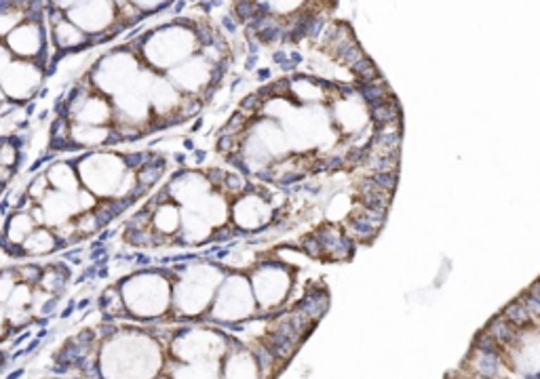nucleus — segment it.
<instances>
[{"instance_id": "obj_1", "label": "nucleus", "mask_w": 540, "mask_h": 379, "mask_svg": "<svg viewBox=\"0 0 540 379\" xmlns=\"http://www.w3.org/2000/svg\"><path fill=\"white\" fill-rule=\"evenodd\" d=\"M251 291L262 306V312L275 310L287 295L289 270L279 257H262L251 270Z\"/></svg>"}, {"instance_id": "obj_2", "label": "nucleus", "mask_w": 540, "mask_h": 379, "mask_svg": "<svg viewBox=\"0 0 540 379\" xmlns=\"http://www.w3.org/2000/svg\"><path fill=\"white\" fill-rule=\"evenodd\" d=\"M272 215H275V209L266 200H262L258 194H241L232 198L230 221L247 238L264 230L270 224Z\"/></svg>"}, {"instance_id": "obj_3", "label": "nucleus", "mask_w": 540, "mask_h": 379, "mask_svg": "<svg viewBox=\"0 0 540 379\" xmlns=\"http://www.w3.org/2000/svg\"><path fill=\"white\" fill-rule=\"evenodd\" d=\"M46 177H49V184L55 192H61V194H68V196H76L80 190H82V184H80V175H78V169L72 165L70 158L61 156L57 158L55 162H51L46 169H44Z\"/></svg>"}, {"instance_id": "obj_4", "label": "nucleus", "mask_w": 540, "mask_h": 379, "mask_svg": "<svg viewBox=\"0 0 540 379\" xmlns=\"http://www.w3.org/2000/svg\"><path fill=\"white\" fill-rule=\"evenodd\" d=\"M27 259H38L46 255H57V236L49 226H38L23 243Z\"/></svg>"}, {"instance_id": "obj_5", "label": "nucleus", "mask_w": 540, "mask_h": 379, "mask_svg": "<svg viewBox=\"0 0 540 379\" xmlns=\"http://www.w3.org/2000/svg\"><path fill=\"white\" fill-rule=\"evenodd\" d=\"M36 228H38L36 221H34L32 215L25 213V211H11V213L2 219V234H4L8 240L17 243V245H23L25 238H27Z\"/></svg>"}, {"instance_id": "obj_6", "label": "nucleus", "mask_w": 540, "mask_h": 379, "mask_svg": "<svg viewBox=\"0 0 540 379\" xmlns=\"http://www.w3.org/2000/svg\"><path fill=\"white\" fill-rule=\"evenodd\" d=\"M152 228L163 236H173L182 228V207L175 200L163 203L152 213Z\"/></svg>"}, {"instance_id": "obj_7", "label": "nucleus", "mask_w": 540, "mask_h": 379, "mask_svg": "<svg viewBox=\"0 0 540 379\" xmlns=\"http://www.w3.org/2000/svg\"><path fill=\"white\" fill-rule=\"evenodd\" d=\"M51 190H53V188H51L49 177H46V173H44V171L34 173V175H30V177H27L25 192H27V196H30V198H34L36 203H42V200L49 196V192H51Z\"/></svg>"}, {"instance_id": "obj_8", "label": "nucleus", "mask_w": 540, "mask_h": 379, "mask_svg": "<svg viewBox=\"0 0 540 379\" xmlns=\"http://www.w3.org/2000/svg\"><path fill=\"white\" fill-rule=\"evenodd\" d=\"M74 224H76V230H78V236L82 240L91 238V236H97L101 232L99 224H97V217L93 211H82L74 217Z\"/></svg>"}, {"instance_id": "obj_9", "label": "nucleus", "mask_w": 540, "mask_h": 379, "mask_svg": "<svg viewBox=\"0 0 540 379\" xmlns=\"http://www.w3.org/2000/svg\"><path fill=\"white\" fill-rule=\"evenodd\" d=\"M245 186H247V177L241 175V173H237V171H230V169H228V173H226V177H224L222 192L228 194L230 198H237V196H241V194L245 192Z\"/></svg>"}, {"instance_id": "obj_10", "label": "nucleus", "mask_w": 540, "mask_h": 379, "mask_svg": "<svg viewBox=\"0 0 540 379\" xmlns=\"http://www.w3.org/2000/svg\"><path fill=\"white\" fill-rule=\"evenodd\" d=\"M243 137H245V135H218V137H215V143H213V150H215L220 156L241 152Z\"/></svg>"}, {"instance_id": "obj_11", "label": "nucleus", "mask_w": 540, "mask_h": 379, "mask_svg": "<svg viewBox=\"0 0 540 379\" xmlns=\"http://www.w3.org/2000/svg\"><path fill=\"white\" fill-rule=\"evenodd\" d=\"M256 2H258V0H239V2H232L230 13L234 15V19L239 21V25L249 23V21L258 15Z\"/></svg>"}, {"instance_id": "obj_12", "label": "nucleus", "mask_w": 540, "mask_h": 379, "mask_svg": "<svg viewBox=\"0 0 540 379\" xmlns=\"http://www.w3.org/2000/svg\"><path fill=\"white\" fill-rule=\"evenodd\" d=\"M19 154H21V152L8 141V137H6V135H0V165H4V167H8V169H15V171L19 173V169H17Z\"/></svg>"}, {"instance_id": "obj_13", "label": "nucleus", "mask_w": 540, "mask_h": 379, "mask_svg": "<svg viewBox=\"0 0 540 379\" xmlns=\"http://www.w3.org/2000/svg\"><path fill=\"white\" fill-rule=\"evenodd\" d=\"M241 112H245V114H249V116H256V114H260L262 112V108H264V99L260 97V93L258 91H251V93H247V95H243L241 99H239V105H237Z\"/></svg>"}, {"instance_id": "obj_14", "label": "nucleus", "mask_w": 540, "mask_h": 379, "mask_svg": "<svg viewBox=\"0 0 540 379\" xmlns=\"http://www.w3.org/2000/svg\"><path fill=\"white\" fill-rule=\"evenodd\" d=\"M120 158H123V165H125L127 171H137L148 162L150 150L146 148V150H135V152H123Z\"/></svg>"}, {"instance_id": "obj_15", "label": "nucleus", "mask_w": 540, "mask_h": 379, "mask_svg": "<svg viewBox=\"0 0 540 379\" xmlns=\"http://www.w3.org/2000/svg\"><path fill=\"white\" fill-rule=\"evenodd\" d=\"M97 205H99V198H97L91 190L82 188V190L76 194V207H78L80 213H82V211H95Z\"/></svg>"}, {"instance_id": "obj_16", "label": "nucleus", "mask_w": 540, "mask_h": 379, "mask_svg": "<svg viewBox=\"0 0 540 379\" xmlns=\"http://www.w3.org/2000/svg\"><path fill=\"white\" fill-rule=\"evenodd\" d=\"M226 173H228V169H224V167H209V169L205 171V175H207V179H209V184H211L213 190H222Z\"/></svg>"}, {"instance_id": "obj_17", "label": "nucleus", "mask_w": 540, "mask_h": 379, "mask_svg": "<svg viewBox=\"0 0 540 379\" xmlns=\"http://www.w3.org/2000/svg\"><path fill=\"white\" fill-rule=\"evenodd\" d=\"M220 25H222L224 34H228V36H237V32H239V27H241V25H239V21L234 19V15H232L230 11L222 15Z\"/></svg>"}, {"instance_id": "obj_18", "label": "nucleus", "mask_w": 540, "mask_h": 379, "mask_svg": "<svg viewBox=\"0 0 540 379\" xmlns=\"http://www.w3.org/2000/svg\"><path fill=\"white\" fill-rule=\"evenodd\" d=\"M19 110H21V105H19L17 101H13V99L0 101V120L8 118L11 114H15V112H19Z\"/></svg>"}, {"instance_id": "obj_19", "label": "nucleus", "mask_w": 540, "mask_h": 379, "mask_svg": "<svg viewBox=\"0 0 540 379\" xmlns=\"http://www.w3.org/2000/svg\"><path fill=\"white\" fill-rule=\"evenodd\" d=\"M192 160H190V165H194V169H199V167H203L205 162H207V156H209V150H205V148H196L192 154Z\"/></svg>"}, {"instance_id": "obj_20", "label": "nucleus", "mask_w": 540, "mask_h": 379, "mask_svg": "<svg viewBox=\"0 0 540 379\" xmlns=\"http://www.w3.org/2000/svg\"><path fill=\"white\" fill-rule=\"evenodd\" d=\"M270 59H272V63L275 65H279V68H283L287 61H289V53L283 49V46H279V49H275L272 51V55H270Z\"/></svg>"}, {"instance_id": "obj_21", "label": "nucleus", "mask_w": 540, "mask_h": 379, "mask_svg": "<svg viewBox=\"0 0 540 379\" xmlns=\"http://www.w3.org/2000/svg\"><path fill=\"white\" fill-rule=\"evenodd\" d=\"M245 49H247V55H260L262 44L256 36H245Z\"/></svg>"}, {"instance_id": "obj_22", "label": "nucleus", "mask_w": 540, "mask_h": 379, "mask_svg": "<svg viewBox=\"0 0 540 379\" xmlns=\"http://www.w3.org/2000/svg\"><path fill=\"white\" fill-rule=\"evenodd\" d=\"M173 165L175 167H180V169H186V167H190V156H188V152H184V150H180V152H173Z\"/></svg>"}, {"instance_id": "obj_23", "label": "nucleus", "mask_w": 540, "mask_h": 379, "mask_svg": "<svg viewBox=\"0 0 540 379\" xmlns=\"http://www.w3.org/2000/svg\"><path fill=\"white\" fill-rule=\"evenodd\" d=\"M133 264L137 266V268H152L154 266V259L148 255V253H135V259H133Z\"/></svg>"}, {"instance_id": "obj_24", "label": "nucleus", "mask_w": 540, "mask_h": 379, "mask_svg": "<svg viewBox=\"0 0 540 379\" xmlns=\"http://www.w3.org/2000/svg\"><path fill=\"white\" fill-rule=\"evenodd\" d=\"M256 80L262 82V84L270 82V80H272V70H270V68H258V70H256Z\"/></svg>"}, {"instance_id": "obj_25", "label": "nucleus", "mask_w": 540, "mask_h": 379, "mask_svg": "<svg viewBox=\"0 0 540 379\" xmlns=\"http://www.w3.org/2000/svg\"><path fill=\"white\" fill-rule=\"evenodd\" d=\"M116 234H118V230H114V228L110 226V228H103V230H101V232H99V234H97L95 238L108 245V240H112V238H114Z\"/></svg>"}, {"instance_id": "obj_26", "label": "nucleus", "mask_w": 540, "mask_h": 379, "mask_svg": "<svg viewBox=\"0 0 540 379\" xmlns=\"http://www.w3.org/2000/svg\"><path fill=\"white\" fill-rule=\"evenodd\" d=\"M258 61H260V55H247L245 63H243V70L245 72H253L258 68Z\"/></svg>"}, {"instance_id": "obj_27", "label": "nucleus", "mask_w": 540, "mask_h": 379, "mask_svg": "<svg viewBox=\"0 0 540 379\" xmlns=\"http://www.w3.org/2000/svg\"><path fill=\"white\" fill-rule=\"evenodd\" d=\"M21 110H23V116H25V118H34V116L38 114V105H36V99L27 101V103L21 108Z\"/></svg>"}, {"instance_id": "obj_28", "label": "nucleus", "mask_w": 540, "mask_h": 379, "mask_svg": "<svg viewBox=\"0 0 540 379\" xmlns=\"http://www.w3.org/2000/svg\"><path fill=\"white\" fill-rule=\"evenodd\" d=\"M186 6H188V0H173V4H171V13H173L175 17H182V13L186 11Z\"/></svg>"}, {"instance_id": "obj_29", "label": "nucleus", "mask_w": 540, "mask_h": 379, "mask_svg": "<svg viewBox=\"0 0 540 379\" xmlns=\"http://www.w3.org/2000/svg\"><path fill=\"white\" fill-rule=\"evenodd\" d=\"M203 127H205V118H203V116H199V118H194V120H192V124L188 127V133H190V135H196V133H201V129H203Z\"/></svg>"}, {"instance_id": "obj_30", "label": "nucleus", "mask_w": 540, "mask_h": 379, "mask_svg": "<svg viewBox=\"0 0 540 379\" xmlns=\"http://www.w3.org/2000/svg\"><path fill=\"white\" fill-rule=\"evenodd\" d=\"M182 148H184V152L192 154L199 146H196V141H194L192 137H182Z\"/></svg>"}, {"instance_id": "obj_31", "label": "nucleus", "mask_w": 540, "mask_h": 379, "mask_svg": "<svg viewBox=\"0 0 540 379\" xmlns=\"http://www.w3.org/2000/svg\"><path fill=\"white\" fill-rule=\"evenodd\" d=\"M304 61V55L300 53V51H289V63L298 70V65Z\"/></svg>"}, {"instance_id": "obj_32", "label": "nucleus", "mask_w": 540, "mask_h": 379, "mask_svg": "<svg viewBox=\"0 0 540 379\" xmlns=\"http://www.w3.org/2000/svg\"><path fill=\"white\" fill-rule=\"evenodd\" d=\"M53 112L51 110H38V114H36V120H40V122H44L49 116H51Z\"/></svg>"}, {"instance_id": "obj_33", "label": "nucleus", "mask_w": 540, "mask_h": 379, "mask_svg": "<svg viewBox=\"0 0 540 379\" xmlns=\"http://www.w3.org/2000/svg\"><path fill=\"white\" fill-rule=\"evenodd\" d=\"M36 97H38V99H44V97H49V86H44V84H42V86L38 89Z\"/></svg>"}, {"instance_id": "obj_34", "label": "nucleus", "mask_w": 540, "mask_h": 379, "mask_svg": "<svg viewBox=\"0 0 540 379\" xmlns=\"http://www.w3.org/2000/svg\"><path fill=\"white\" fill-rule=\"evenodd\" d=\"M4 99H8V95H6V91H4V86L0 84V101H4Z\"/></svg>"}, {"instance_id": "obj_35", "label": "nucleus", "mask_w": 540, "mask_h": 379, "mask_svg": "<svg viewBox=\"0 0 540 379\" xmlns=\"http://www.w3.org/2000/svg\"><path fill=\"white\" fill-rule=\"evenodd\" d=\"M232 2H239V0H232Z\"/></svg>"}]
</instances>
